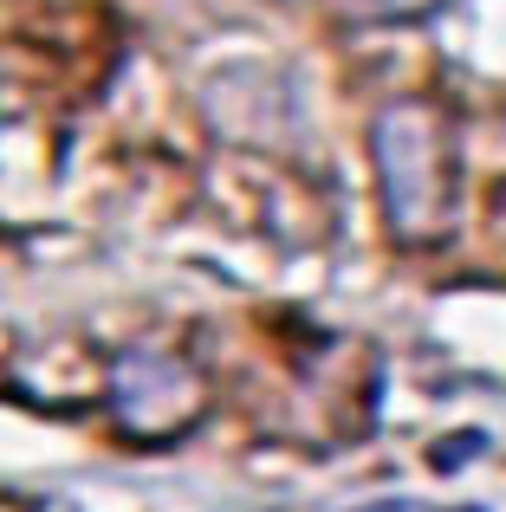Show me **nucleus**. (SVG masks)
I'll list each match as a JSON object with an SVG mask.
<instances>
[{
    "label": "nucleus",
    "mask_w": 506,
    "mask_h": 512,
    "mask_svg": "<svg viewBox=\"0 0 506 512\" xmlns=\"http://www.w3.org/2000/svg\"><path fill=\"white\" fill-rule=\"evenodd\" d=\"M104 422L124 441H143V448H163V441H182L208 409V383L182 350L169 344H124L111 363H104Z\"/></svg>",
    "instance_id": "obj_2"
},
{
    "label": "nucleus",
    "mask_w": 506,
    "mask_h": 512,
    "mask_svg": "<svg viewBox=\"0 0 506 512\" xmlns=\"http://www.w3.org/2000/svg\"><path fill=\"white\" fill-rule=\"evenodd\" d=\"M377 201L396 247H442L461 227V130L455 111L429 91L390 98L370 124Z\"/></svg>",
    "instance_id": "obj_1"
},
{
    "label": "nucleus",
    "mask_w": 506,
    "mask_h": 512,
    "mask_svg": "<svg viewBox=\"0 0 506 512\" xmlns=\"http://www.w3.org/2000/svg\"><path fill=\"white\" fill-rule=\"evenodd\" d=\"M370 512H429V506H403V500H383V506H370Z\"/></svg>",
    "instance_id": "obj_3"
}]
</instances>
